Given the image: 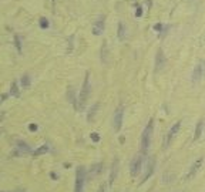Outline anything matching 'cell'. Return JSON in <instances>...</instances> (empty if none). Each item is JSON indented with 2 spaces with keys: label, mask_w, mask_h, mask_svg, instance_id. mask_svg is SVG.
Masks as SVG:
<instances>
[{
  "label": "cell",
  "mask_w": 205,
  "mask_h": 192,
  "mask_svg": "<svg viewBox=\"0 0 205 192\" xmlns=\"http://www.w3.org/2000/svg\"><path fill=\"white\" fill-rule=\"evenodd\" d=\"M90 75L88 73H86V77H84V83H83V87L80 90V94H78V108L83 110L84 106H86V101L88 98V94H90Z\"/></svg>",
  "instance_id": "cell-1"
},
{
  "label": "cell",
  "mask_w": 205,
  "mask_h": 192,
  "mask_svg": "<svg viewBox=\"0 0 205 192\" xmlns=\"http://www.w3.org/2000/svg\"><path fill=\"white\" fill-rule=\"evenodd\" d=\"M151 135H152V120L148 122V125L145 127L143 135H141V151L145 154L150 148V143H151Z\"/></svg>",
  "instance_id": "cell-2"
},
{
  "label": "cell",
  "mask_w": 205,
  "mask_h": 192,
  "mask_svg": "<svg viewBox=\"0 0 205 192\" xmlns=\"http://www.w3.org/2000/svg\"><path fill=\"white\" fill-rule=\"evenodd\" d=\"M84 179H86V169H84L83 167H78V168H77V172H76V186H74V192H83Z\"/></svg>",
  "instance_id": "cell-3"
},
{
  "label": "cell",
  "mask_w": 205,
  "mask_h": 192,
  "mask_svg": "<svg viewBox=\"0 0 205 192\" xmlns=\"http://www.w3.org/2000/svg\"><path fill=\"white\" fill-rule=\"evenodd\" d=\"M204 73H205V61L204 60H199L198 64L194 67V71H192V81L194 83L201 80V78L204 77Z\"/></svg>",
  "instance_id": "cell-4"
},
{
  "label": "cell",
  "mask_w": 205,
  "mask_h": 192,
  "mask_svg": "<svg viewBox=\"0 0 205 192\" xmlns=\"http://www.w3.org/2000/svg\"><path fill=\"white\" fill-rule=\"evenodd\" d=\"M141 165H143V157L137 155L135 158L131 161V165H130V172L133 177H137L141 172Z\"/></svg>",
  "instance_id": "cell-5"
},
{
  "label": "cell",
  "mask_w": 205,
  "mask_h": 192,
  "mask_svg": "<svg viewBox=\"0 0 205 192\" xmlns=\"http://www.w3.org/2000/svg\"><path fill=\"white\" fill-rule=\"evenodd\" d=\"M123 117H124V107L120 106L114 112V130L120 131L123 125Z\"/></svg>",
  "instance_id": "cell-6"
},
{
  "label": "cell",
  "mask_w": 205,
  "mask_h": 192,
  "mask_svg": "<svg viewBox=\"0 0 205 192\" xmlns=\"http://www.w3.org/2000/svg\"><path fill=\"white\" fill-rule=\"evenodd\" d=\"M165 67V57H164V51L161 49L157 51V57H155V71H160Z\"/></svg>",
  "instance_id": "cell-7"
},
{
  "label": "cell",
  "mask_w": 205,
  "mask_h": 192,
  "mask_svg": "<svg viewBox=\"0 0 205 192\" xmlns=\"http://www.w3.org/2000/svg\"><path fill=\"white\" fill-rule=\"evenodd\" d=\"M103 31H104V16H100L97 19L96 24L93 26V34L94 36H100V34H103Z\"/></svg>",
  "instance_id": "cell-8"
},
{
  "label": "cell",
  "mask_w": 205,
  "mask_h": 192,
  "mask_svg": "<svg viewBox=\"0 0 205 192\" xmlns=\"http://www.w3.org/2000/svg\"><path fill=\"white\" fill-rule=\"evenodd\" d=\"M154 168H155V159H154V158H150L148 164H147V172H145V175H144V178H143V181H141V182H145V181L148 179L150 177H151L152 172H154Z\"/></svg>",
  "instance_id": "cell-9"
},
{
  "label": "cell",
  "mask_w": 205,
  "mask_h": 192,
  "mask_svg": "<svg viewBox=\"0 0 205 192\" xmlns=\"http://www.w3.org/2000/svg\"><path fill=\"white\" fill-rule=\"evenodd\" d=\"M201 165H202V158H198L195 162H194V165L191 167V169H190V172H188V175H187V179H190V178H192L194 175L197 174V171L201 168Z\"/></svg>",
  "instance_id": "cell-10"
},
{
  "label": "cell",
  "mask_w": 205,
  "mask_h": 192,
  "mask_svg": "<svg viewBox=\"0 0 205 192\" xmlns=\"http://www.w3.org/2000/svg\"><path fill=\"white\" fill-rule=\"evenodd\" d=\"M180 127H181V122H180V121H178V122H175V124L172 125V128H171L170 132H168V141H171V139L177 135V132L180 131Z\"/></svg>",
  "instance_id": "cell-11"
},
{
  "label": "cell",
  "mask_w": 205,
  "mask_h": 192,
  "mask_svg": "<svg viewBox=\"0 0 205 192\" xmlns=\"http://www.w3.org/2000/svg\"><path fill=\"white\" fill-rule=\"evenodd\" d=\"M101 168H103V164H94L91 165L90 168V177H96V175H98L100 172H101Z\"/></svg>",
  "instance_id": "cell-12"
},
{
  "label": "cell",
  "mask_w": 205,
  "mask_h": 192,
  "mask_svg": "<svg viewBox=\"0 0 205 192\" xmlns=\"http://www.w3.org/2000/svg\"><path fill=\"white\" fill-rule=\"evenodd\" d=\"M202 125H204V121L199 120L198 122H197V128H195V132H194V139H195V141L201 137V134H202Z\"/></svg>",
  "instance_id": "cell-13"
},
{
  "label": "cell",
  "mask_w": 205,
  "mask_h": 192,
  "mask_svg": "<svg viewBox=\"0 0 205 192\" xmlns=\"http://www.w3.org/2000/svg\"><path fill=\"white\" fill-rule=\"evenodd\" d=\"M10 94H12L13 97H19L20 96L19 88H17V83H16V81H13V83H12V87H10Z\"/></svg>",
  "instance_id": "cell-14"
},
{
  "label": "cell",
  "mask_w": 205,
  "mask_h": 192,
  "mask_svg": "<svg viewBox=\"0 0 205 192\" xmlns=\"http://www.w3.org/2000/svg\"><path fill=\"white\" fill-rule=\"evenodd\" d=\"M124 37H125L124 24H123V23H118V39H120V40H124Z\"/></svg>",
  "instance_id": "cell-15"
},
{
  "label": "cell",
  "mask_w": 205,
  "mask_h": 192,
  "mask_svg": "<svg viewBox=\"0 0 205 192\" xmlns=\"http://www.w3.org/2000/svg\"><path fill=\"white\" fill-rule=\"evenodd\" d=\"M117 167H118V161L115 159L114 164H113V172H111V177H110V184H113V181H114V178H115V174H117Z\"/></svg>",
  "instance_id": "cell-16"
},
{
  "label": "cell",
  "mask_w": 205,
  "mask_h": 192,
  "mask_svg": "<svg viewBox=\"0 0 205 192\" xmlns=\"http://www.w3.org/2000/svg\"><path fill=\"white\" fill-rule=\"evenodd\" d=\"M47 151H49V147H47V145H41L39 149H36V151H34V155H36V157H39V155H41V154H46Z\"/></svg>",
  "instance_id": "cell-17"
},
{
  "label": "cell",
  "mask_w": 205,
  "mask_h": 192,
  "mask_svg": "<svg viewBox=\"0 0 205 192\" xmlns=\"http://www.w3.org/2000/svg\"><path fill=\"white\" fill-rule=\"evenodd\" d=\"M106 57H107V43L104 41V43H103V47H101V60L104 63H107Z\"/></svg>",
  "instance_id": "cell-18"
},
{
  "label": "cell",
  "mask_w": 205,
  "mask_h": 192,
  "mask_svg": "<svg viewBox=\"0 0 205 192\" xmlns=\"http://www.w3.org/2000/svg\"><path fill=\"white\" fill-rule=\"evenodd\" d=\"M22 86H23V88H27V87L30 86V77H29L27 74H24L22 77Z\"/></svg>",
  "instance_id": "cell-19"
},
{
  "label": "cell",
  "mask_w": 205,
  "mask_h": 192,
  "mask_svg": "<svg viewBox=\"0 0 205 192\" xmlns=\"http://www.w3.org/2000/svg\"><path fill=\"white\" fill-rule=\"evenodd\" d=\"M14 44H16V49L19 53H22V44H20V39L19 36H14Z\"/></svg>",
  "instance_id": "cell-20"
},
{
  "label": "cell",
  "mask_w": 205,
  "mask_h": 192,
  "mask_svg": "<svg viewBox=\"0 0 205 192\" xmlns=\"http://www.w3.org/2000/svg\"><path fill=\"white\" fill-rule=\"evenodd\" d=\"M40 27H43V29L49 27V20H47L46 17H41L40 19Z\"/></svg>",
  "instance_id": "cell-21"
},
{
  "label": "cell",
  "mask_w": 205,
  "mask_h": 192,
  "mask_svg": "<svg viewBox=\"0 0 205 192\" xmlns=\"http://www.w3.org/2000/svg\"><path fill=\"white\" fill-rule=\"evenodd\" d=\"M98 108V104H94V107H93V110H90V114H88V117H87V120H91V118L94 117V112H96V110Z\"/></svg>",
  "instance_id": "cell-22"
},
{
  "label": "cell",
  "mask_w": 205,
  "mask_h": 192,
  "mask_svg": "<svg viewBox=\"0 0 205 192\" xmlns=\"http://www.w3.org/2000/svg\"><path fill=\"white\" fill-rule=\"evenodd\" d=\"M135 16H137V17H141V16H143V9H141V6H137Z\"/></svg>",
  "instance_id": "cell-23"
},
{
  "label": "cell",
  "mask_w": 205,
  "mask_h": 192,
  "mask_svg": "<svg viewBox=\"0 0 205 192\" xmlns=\"http://www.w3.org/2000/svg\"><path fill=\"white\" fill-rule=\"evenodd\" d=\"M91 139H93V141H96V143H98V141H100L98 134H97V132H93V134H91Z\"/></svg>",
  "instance_id": "cell-24"
},
{
  "label": "cell",
  "mask_w": 205,
  "mask_h": 192,
  "mask_svg": "<svg viewBox=\"0 0 205 192\" xmlns=\"http://www.w3.org/2000/svg\"><path fill=\"white\" fill-rule=\"evenodd\" d=\"M19 147L22 149H24V151H29V147H27V144H24V143H19Z\"/></svg>",
  "instance_id": "cell-25"
},
{
  "label": "cell",
  "mask_w": 205,
  "mask_h": 192,
  "mask_svg": "<svg viewBox=\"0 0 205 192\" xmlns=\"http://www.w3.org/2000/svg\"><path fill=\"white\" fill-rule=\"evenodd\" d=\"M154 30L161 31V30H162V24H155V26H154Z\"/></svg>",
  "instance_id": "cell-26"
},
{
  "label": "cell",
  "mask_w": 205,
  "mask_h": 192,
  "mask_svg": "<svg viewBox=\"0 0 205 192\" xmlns=\"http://www.w3.org/2000/svg\"><path fill=\"white\" fill-rule=\"evenodd\" d=\"M30 130L31 131H36V130H37V125H36V124H31L30 125Z\"/></svg>",
  "instance_id": "cell-27"
},
{
  "label": "cell",
  "mask_w": 205,
  "mask_h": 192,
  "mask_svg": "<svg viewBox=\"0 0 205 192\" xmlns=\"http://www.w3.org/2000/svg\"><path fill=\"white\" fill-rule=\"evenodd\" d=\"M98 192H104V185H101V186H100V189H98Z\"/></svg>",
  "instance_id": "cell-28"
}]
</instances>
